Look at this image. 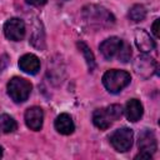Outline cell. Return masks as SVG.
Segmentation results:
<instances>
[{
    "instance_id": "cell-1",
    "label": "cell",
    "mask_w": 160,
    "mask_h": 160,
    "mask_svg": "<svg viewBox=\"0 0 160 160\" xmlns=\"http://www.w3.org/2000/svg\"><path fill=\"white\" fill-rule=\"evenodd\" d=\"M84 20L94 28H106L115 22V18L105 8L99 5H88L82 9Z\"/></svg>"
},
{
    "instance_id": "cell-2",
    "label": "cell",
    "mask_w": 160,
    "mask_h": 160,
    "mask_svg": "<svg viewBox=\"0 0 160 160\" xmlns=\"http://www.w3.org/2000/svg\"><path fill=\"white\" fill-rule=\"evenodd\" d=\"M121 114H122V109L118 104L96 109L92 114V122L100 130H105L110 128L118 119H120Z\"/></svg>"
},
{
    "instance_id": "cell-3",
    "label": "cell",
    "mask_w": 160,
    "mask_h": 160,
    "mask_svg": "<svg viewBox=\"0 0 160 160\" xmlns=\"http://www.w3.org/2000/svg\"><path fill=\"white\" fill-rule=\"evenodd\" d=\"M130 80H131V76L129 72L124 70H116V69L106 71L102 76V84L105 89L111 94L120 92L124 88H126L130 84Z\"/></svg>"
},
{
    "instance_id": "cell-4",
    "label": "cell",
    "mask_w": 160,
    "mask_h": 160,
    "mask_svg": "<svg viewBox=\"0 0 160 160\" xmlns=\"http://www.w3.org/2000/svg\"><path fill=\"white\" fill-rule=\"evenodd\" d=\"M31 84L24 78H12L8 82V94L15 102L25 101L31 92Z\"/></svg>"
},
{
    "instance_id": "cell-5",
    "label": "cell",
    "mask_w": 160,
    "mask_h": 160,
    "mask_svg": "<svg viewBox=\"0 0 160 160\" xmlns=\"http://www.w3.org/2000/svg\"><path fill=\"white\" fill-rule=\"evenodd\" d=\"M110 144L112 148L119 151V152H125L132 146V140H134V132L129 128H121L115 130L110 138Z\"/></svg>"
},
{
    "instance_id": "cell-6",
    "label": "cell",
    "mask_w": 160,
    "mask_h": 160,
    "mask_svg": "<svg viewBox=\"0 0 160 160\" xmlns=\"http://www.w3.org/2000/svg\"><path fill=\"white\" fill-rule=\"evenodd\" d=\"M132 66H134L135 72H136L139 76H141L142 79H149V78L152 76L154 72L156 71L158 64H156V61H155L154 58H151V56H149V55H146V54L144 52V54L139 55V56L135 59Z\"/></svg>"
},
{
    "instance_id": "cell-7",
    "label": "cell",
    "mask_w": 160,
    "mask_h": 160,
    "mask_svg": "<svg viewBox=\"0 0 160 160\" xmlns=\"http://www.w3.org/2000/svg\"><path fill=\"white\" fill-rule=\"evenodd\" d=\"M4 32H5V36L9 40L20 41L25 36V24L19 18L9 19L4 24Z\"/></svg>"
},
{
    "instance_id": "cell-8",
    "label": "cell",
    "mask_w": 160,
    "mask_h": 160,
    "mask_svg": "<svg viewBox=\"0 0 160 160\" xmlns=\"http://www.w3.org/2000/svg\"><path fill=\"white\" fill-rule=\"evenodd\" d=\"M122 44L124 41L120 39V38H116V36H111L106 40H104L99 49H100V52L102 54V56L106 59V60H111L112 58L118 56L121 48H122Z\"/></svg>"
},
{
    "instance_id": "cell-9",
    "label": "cell",
    "mask_w": 160,
    "mask_h": 160,
    "mask_svg": "<svg viewBox=\"0 0 160 160\" xmlns=\"http://www.w3.org/2000/svg\"><path fill=\"white\" fill-rule=\"evenodd\" d=\"M138 145H139L140 152L152 156V154L156 151V148H158L156 146V139H155L154 132L151 130H146V129L142 130L139 134Z\"/></svg>"
},
{
    "instance_id": "cell-10",
    "label": "cell",
    "mask_w": 160,
    "mask_h": 160,
    "mask_svg": "<svg viewBox=\"0 0 160 160\" xmlns=\"http://www.w3.org/2000/svg\"><path fill=\"white\" fill-rule=\"evenodd\" d=\"M44 120V112L42 109L39 106H31L25 111V122L28 128H30L34 131H38L42 126Z\"/></svg>"
},
{
    "instance_id": "cell-11",
    "label": "cell",
    "mask_w": 160,
    "mask_h": 160,
    "mask_svg": "<svg viewBox=\"0 0 160 160\" xmlns=\"http://www.w3.org/2000/svg\"><path fill=\"white\" fill-rule=\"evenodd\" d=\"M19 68L26 74H36L40 70V60L34 54H25L19 59Z\"/></svg>"
},
{
    "instance_id": "cell-12",
    "label": "cell",
    "mask_w": 160,
    "mask_h": 160,
    "mask_svg": "<svg viewBox=\"0 0 160 160\" xmlns=\"http://www.w3.org/2000/svg\"><path fill=\"white\" fill-rule=\"evenodd\" d=\"M135 44L141 52H149L155 49V41L144 29H138L135 31Z\"/></svg>"
},
{
    "instance_id": "cell-13",
    "label": "cell",
    "mask_w": 160,
    "mask_h": 160,
    "mask_svg": "<svg viewBox=\"0 0 160 160\" xmlns=\"http://www.w3.org/2000/svg\"><path fill=\"white\" fill-rule=\"evenodd\" d=\"M125 115H126V119L131 122H135L138 120H140V118L142 116V112H144V109H142V105L139 100L136 99H130L126 105H125Z\"/></svg>"
},
{
    "instance_id": "cell-14",
    "label": "cell",
    "mask_w": 160,
    "mask_h": 160,
    "mask_svg": "<svg viewBox=\"0 0 160 160\" xmlns=\"http://www.w3.org/2000/svg\"><path fill=\"white\" fill-rule=\"evenodd\" d=\"M55 129L62 135H70L74 132L75 125L69 114H60L55 120Z\"/></svg>"
},
{
    "instance_id": "cell-15",
    "label": "cell",
    "mask_w": 160,
    "mask_h": 160,
    "mask_svg": "<svg viewBox=\"0 0 160 160\" xmlns=\"http://www.w3.org/2000/svg\"><path fill=\"white\" fill-rule=\"evenodd\" d=\"M16 121L8 114H1L0 115V132L9 134L16 130Z\"/></svg>"
},
{
    "instance_id": "cell-16",
    "label": "cell",
    "mask_w": 160,
    "mask_h": 160,
    "mask_svg": "<svg viewBox=\"0 0 160 160\" xmlns=\"http://www.w3.org/2000/svg\"><path fill=\"white\" fill-rule=\"evenodd\" d=\"M32 34H36V36H35V35H31V38H30L31 44H32L35 48H38V49H44V46L40 44V41L44 44V31H42V29H41V22L36 21V25H35V28H34Z\"/></svg>"
},
{
    "instance_id": "cell-17",
    "label": "cell",
    "mask_w": 160,
    "mask_h": 160,
    "mask_svg": "<svg viewBox=\"0 0 160 160\" xmlns=\"http://www.w3.org/2000/svg\"><path fill=\"white\" fill-rule=\"evenodd\" d=\"M78 46H79L80 51L84 54V58H85V60H86V64H88L89 71H92V70H94V68H95V59H94L92 52L90 51L89 46H88L85 42H82V41L78 42Z\"/></svg>"
},
{
    "instance_id": "cell-18",
    "label": "cell",
    "mask_w": 160,
    "mask_h": 160,
    "mask_svg": "<svg viewBox=\"0 0 160 160\" xmlns=\"http://www.w3.org/2000/svg\"><path fill=\"white\" fill-rule=\"evenodd\" d=\"M145 16H146V10H145V8H144L142 5H140V4L134 5V6L129 10V18H130V20H132V21H135V22L142 21V20L145 19Z\"/></svg>"
},
{
    "instance_id": "cell-19",
    "label": "cell",
    "mask_w": 160,
    "mask_h": 160,
    "mask_svg": "<svg viewBox=\"0 0 160 160\" xmlns=\"http://www.w3.org/2000/svg\"><path fill=\"white\" fill-rule=\"evenodd\" d=\"M130 56H131V49H130V46L128 45V44H122V48H121V50H120V52H119V55H118V58H119V60H121L122 62H126V61H129V59H130Z\"/></svg>"
},
{
    "instance_id": "cell-20",
    "label": "cell",
    "mask_w": 160,
    "mask_h": 160,
    "mask_svg": "<svg viewBox=\"0 0 160 160\" xmlns=\"http://www.w3.org/2000/svg\"><path fill=\"white\" fill-rule=\"evenodd\" d=\"M159 22H160V20L156 19V20L154 21V24H152V34H154L156 38H159Z\"/></svg>"
},
{
    "instance_id": "cell-21",
    "label": "cell",
    "mask_w": 160,
    "mask_h": 160,
    "mask_svg": "<svg viewBox=\"0 0 160 160\" xmlns=\"http://www.w3.org/2000/svg\"><path fill=\"white\" fill-rule=\"evenodd\" d=\"M25 1L30 5H34V6H41L46 2V0H25Z\"/></svg>"
},
{
    "instance_id": "cell-22",
    "label": "cell",
    "mask_w": 160,
    "mask_h": 160,
    "mask_svg": "<svg viewBox=\"0 0 160 160\" xmlns=\"http://www.w3.org/2000/svg\"><path fill=\"white\" fill-rule=\"evenodd\" d=\"M1 156H2V148L0 146V158H1Z\"/></svg>"
}]
</instances>
